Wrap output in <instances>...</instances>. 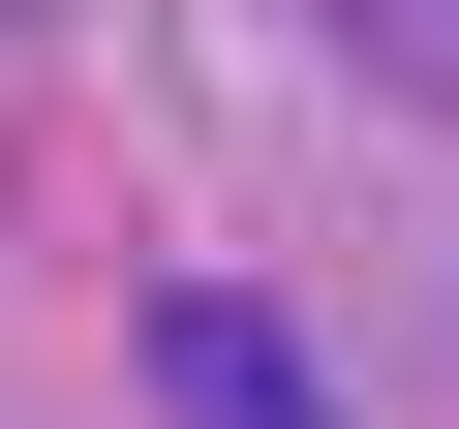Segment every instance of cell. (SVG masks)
Instances as JSON below:
<instances>
[{
  "label": "cell",
  "mask_w": 459,
  "mask_h": 429,
  "mask_svg": "<svg viewBox=\"0 0 459 429\" xmlns=\"http://www.w3.org/2000/svg\"><path fill=\"white\" fill-rule=\"evenodd\" d=\"M337 62H398V92H459V0H337Z\"/></svg>",
  "instance_id": "2"
},
{
  "label": "cell",
  "mask_w": 459,
  "mask_h": 429,
  "mask_svg": "<svg viewBox=\"0 0 459 429\" xmlns=\"http://www.w3.org/2000/svg\"><path fill=\"white\" fill-rule=\"evenodd\" d=\"M153 429H337V368H307L276 307H214V276H184V307H153Z\"/></svg>",
  "instance_id": "1"
}]
</instances>
